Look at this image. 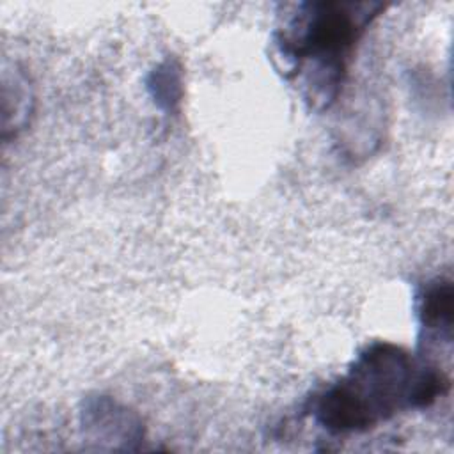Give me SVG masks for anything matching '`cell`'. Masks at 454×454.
<instances>
[{
    "label": "cell",
    "instance_id": "2",
    "mask_svg": "<svg viewBox=\"0 0 454 454\" xmlns=\"http://www.w3.org/2000/svg\"><path fill=\"white\" fill-rule=\"evenodd\" d=\"M385 7L369 0H307L296 4L277 27L273 64L284 78L298 83L312 110L335 103L355 46Z\"/></svg>",
    "mask_w": 454,
    "mask_h": 454
},
{
    "label": "cell",
    "instance_id": "5",
    "mask_svg": "<svg viewBox=\"0 0 454 454\" xmlns=\"http://www.w3.org/2000/svg\"><path fill=\"white\" fill-rule=\"evenodd\" d=\"M145 87L154 105L165 114L177 112L183 99V67L177 59L167 57L156 64L147 78Z\"/></svg>",
    "mask_w": 454,
    "mask_h": 454
},
{
    "label": "cell",
    "instance_id": "4",
    "mask_svg": "<svg viewBox=\"0 0 454 454\" xmlns=\"http://www.w3.org/2000/svg\"><path fill=\"white\" fill-rule=\"evenodd\" d=\"M417 317L426 339L450 344L454 317V286L450 278L427 280L417 293Z\"/></svg>",
    "mask_w": 454,
    "mask_h": 454
},
{
    "label": "cell",
    "instance_id": "3",
    "mask_svg": "<svg viewBox=\"0 0 454 454\" xmlns=\"http://www.w3.org/2000/svg\"><path fill=\"white\" fill-rule=\"evenodd\" d=\"M80 427L83 438L101 450H137L145 438L142 417L105 394H94L83 399Z\"/></svg>",
    "mask_w": 454,
    "mask_h": 454
},
{
    "label": "cell",
    "instance_id": "1",
    "mask_svg": "<svg viewBox=\"0 0 454 454\" xmlns=\"http://www.w3.org/2000/svg\"><path fill=\"white\" fill-rule=\"evenodd\" d=\"M450 387L436 365L388 340L362 348L348 371L307 403V413L330 434L364 433L401 411L431 406Z\"/></svg>",
    "mask_w": 454,
    "mask_h": 454
}]
</instances>
